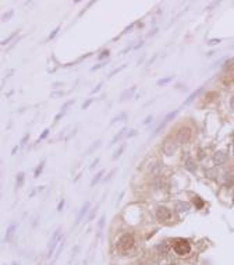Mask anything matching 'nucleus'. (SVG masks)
Here are the masks:
<instances>
[{"label": "nucleus", "instance_id": "obj_1", "mask_svg": "<svg viewBox=\"0 0 234 265\" xmlns=\"http://www.w3.org/2000/svg\"><path fill=\"white\" fill-rule=\"evenodd\" d=\"M133 246H134V237H133V234H130V233L123 234V236L119 239V241H117V248H119L120 251H123V253L128 251Z\"/></svg>", "mask_w": 234, "mask_h": 265}, {"label": "nucleus", "instance_id": "obj_2", "mask_svg": "<svg viewBox=\"0 0 234 265\" xmlns=\"http://www.w3.org/2000/svg\"><path fill=\"white\" fill-rule=\"evenodd\" d=\"M173 248H174V251H176V254H178V255H187V254H190V251H191V244L188 243L187 240L178 239V240H176V241H174Z\"/></svg>", "mask_w": 234, "mask_h": 265}, {"label": "nucleus", "instance_id": "obj_3", "mask_svg": "<svg viewBox=\"0 0 234 265\" xmlns=\"http://www.w3.org/2000/svg\"><path fill=\"white\" fill-rule=\"evenodd\" d=\"M190 138H191V128L190 127H180L178 128L177 135H176V141L178 142V144L187 142Z\"/></svg>", "mask_w": 234, "mask_h": 265}, {"label": "nucleus", "instance_id": "obj_4", "mask_svg": "<svg viewBox=\"0 0 234 265\" xmlns=\"http://www.w3.org/2000/svg\"><path fill=\"white\" fill-rule=\"evenodd\" d=\"M176 149H177V141H174L171 138H167L165 141V144H163V151H165V154L167 156H171L176 152Z\"/></svg>", "mask_w": 234, "mask_h": 265}, {"label": "nucleus", "instance_id": "obj_5", "mask_svg": "<svg viewBox=\"0 0 234 265\" xmlns=\"http://www.w3.org/2000/svg\"><path fill=\"white\" fill-rule=\"evenodd\" d=\"M60 232H61L60 229H57V230L53 233V237H52V240H50V246H49V254H47V257H52L56 246L61 241V233Z\"/></svg>", "mask_w": 234, "mask_h": 265}, {"label": "nucleus", "instance_id": "obj_6", "mask_svg": "<svg viewBox=\"0 0 234 265\" xmlns=\"http://www.w3.org/2000/svg\"><path fill=\"white\" fill-rule=\"evenodd\" d=\"M170 216H171V212H170L169 208L162 207V205L156 208V218L159 221H169Z\"/></svg>", "mask_w": 234, "mask_h": 265}, {"label": "nucleus", "instance_id": "obj_7", "mask_svg": "<svg viewBox=\"0 0 234 265\" xmlns=\"http://www.w3.org/2000/svg\"><path fill=\"white\" fill-rule=\"evenodd\" d=\"M89 207H91V202H89V201H85V202H84V205H82V208L79 209L78 215H77V219H75V223H77V225H78L79 222L82 221L84 216L87 215V212L89 211Z\"/></svg>", "mask_w": 234, "mask_h": 265}, {"label": "nucleus", "instance_id": "obj_8", "mask_svg": "<svg viewBox=\"0 0 234 265\" xmlns=\"http://www.w3.org/2000/svg\"><path fill=\"white\" fill-rule=\"evenodd\" d=\"M135 89H137V87H131V88H128V89H126L124 92H121V95H120V102L128 101V99L133 98L134 94H135Z\"/></svg>", "mask_w": 234, "mask_h": 265}, {"label": "nucleus", "instance_id": "obj_9", "mask_svg": "<svg viewBox=\"0 0 234 265\" xmlns=\"http://www.w3.org/2000/svg\"><path fill=\"white\" fill-rule=\"evenodd\" d=\"M174 207H176L177 212H184V211L190 209V204L184 202V201H176V202H174Z\"/></svg>", "mask_w": 234, "mask_h": 265}, {"label": "nucleus", "instance_id": "obj_10", "mask_svg": "<svg viewBox=\"0 0 234 265\" xmlns=\"http://www.w3.org/2000/svg\"><path fill=\"white\" fill-rule=\"evenodd\" d=\"M126 131H127V128H126V127H124V128H121V130H120L119 133H117V134H116L114 137H113V140H112V142L109 144V147L114 145V144H116V142H117V141H120V140H121V138H123V135L126 134Z\"/></svg>", "mask_w": 234, "mask_h": 265}, {"label": "nucleus", "instance_id": "obj_11", "mask_svg": "<svg viewBox=\"0 0 234 265\" xmlns=\"http://www.w3.org/2000/svg\"><path fill=\"white\" fill-rule=\"evenodd\" d=\"M15 229H17V225H15V223H13V225H11L10 228L7 229V232H6V236H4V241H6V243H7L8 240L11 239V236H13V234H14Z\"/></svg>", "mask_w": 234, "mask_h": 265}, {"label": "nucleus", "instance_id": "obj_12", "mask_svg": "<svg viewBox=\"0 0 234 265\" xmlns=\"http://www.w3.org/2000/svg\"><path fill=\"white\" fill-rule=\"evenodd\" d=\"M213 160H215V163H219V165H222L226 160V155H224L223 152H217L216 155L213 156Z\"/></svg>", "mask_w": 234, "mask_h": 265}, {"label": "nucleus", "instance_id": "obj_13", "mask_svg": "<svg viewBox=\"0 0 234 265\" xmlns=\"http://www.w3.org/2000/svg\"><path fill=\"white\" fill-rule=\"evenodd\" d=\"M156 250H158V254L159 255H166V254H167V244H166V243L158 244Z\"/></svg>", "mask_w": 234, "mask_h": 265}, {"label": "nucleus", "instance_id": "obj_14", "mask_svg": "<svg viewBox=\"0 0 234 265\" xmlns=\"http://www.w3.org/2000/svg\"><path fill=\"white\" fill-rule=\"evenodd\" d=\"M103 173H104V170L103 169H102V170H99L96 173V176H94V179H92V182H91V186H92V187H94L95 184H96L98 182H99V180H101L102 179V176H103Z\"/></svg>", "mask_w": 234, "mask_h": 265}, {"label": "nucleus", "instance_id": "obj_15", "mask_svg": "<svg viewBox=\"0 0 234 265\" xmlns=\"http://www.w3.org/2000/svg\"><path fill=\"white\" fill-rule=\"evenodd\" d=\"M173 78H174L173 76L165 77V78H160V80H158V85H166V84H169L170 81H173Z\"/></svg>", "mask_w": 234, "mask_h": 265}, {"label": "nucleus", "instance_id": "obj_16", "mask_svg": "<svg viewBox=\"0 0 234 265\" xmlns=\"http://www.w3.org/2000/svg\"><path fill=\"white\" fill-rule=\"evenodd\" d=\"M176 115H177V110H173V112L167 113V115H166V117H165V120H163V121H165V123H169L170 120H173L174 117H176Z\"/></svg>", "mask_w": 234, "mask_h": 265}, {"label": "nucleus", "instance_id": "obj_17", "mask_svg": "<svg viewBox=\"0 0 234 265\" xmlns=\"http://www.w3.org/2000/svg\"><path fill=\"white\" fill-rule=\"evenodd\" d=\"M22 184H24V173L20 172V173L17 174V187H21Z\"/></svg>", "mask_w": 234, "mask_h": 265}, {"label": "nucleus", "instance_id": "obj_18", "mask_svg": "<svg viewBox=\"0 0 234 265\" xmlns=\"http://www.w3.org/2000/svg\"><path fill=\"white\" fill-rule=\"evenodd\" d=\"M199 92H201V89H198V91H195V92H192V94H191V95H190V98H188V99H187V101L184 102V105H188V103H191V102L194 101V99H195V96H197V95H198V94H199Z\"/></svg>", "mask_w": 234, "mask_h": 265}, {"label": "nucleus", "instance_id": "obj_19", "mask_svg": "<svg viewBox=\"0 0 234 265\" xmlns=\"http://www.w3.org/2000/svg\"><path fill=\"white\" fill-rule=\"evenodd\" d=\"M127 117V113L126 112H123L121 115H119V116L117 117H114V119L112 120V121H110V124H114V123H117V121H120V120H123V119H126Z\"/></svg>", "mask_w": 234, "mask_h": 265}, {"label": "nucleus", "instance_id": "obj_20", "mask_svg": "<svg viewBox=\"0 0 234 265\" xmlns=\"http://www.w3.org/2000/svg\"><path fill=\"white\" fill-rule=\"evenodd\" d=\"M126 67H127V64H123V66H120V67H117V69H114V70H113V71H112V73H110V74H109L107 77H113L116 73H120V71H121V70H124V69H126Z\"/></svg>", "mask_w": 234, "mask_h": 265}, {"label": "nucleus", "instance_id": "obj_21", "mask_svg": "<svg viewBox=\"0 0 234 265\" xmlns=\"http://www.w3.org/2000/svg\"><path fill=\"white\" fill-rule=\"evenodd\" d=\"M99 145H101V141H96V142H94V144H92V145L89 147V149H88V151H87V154H92V152H94V151H95V149H96Z\"/></svg>", "mask_w": 234, "mask_h": 265}, {"label": "nucleus", "instance_id": "obj_22", "mask_svg": "<svg viewBox=\"0 0 234 265\" xmlns=\"http://www.w3.org/2000/svg\"><path fill=\"white\" fill-rule=\"evenodd\" d=\"M43 165H45V162H40V165L35 169V174H34V177H38V176H39V173L42 172V169H43Z\"/></svg>", "mask_w": 234, "mask_h": 265}, {"label": "nucleus", "instance_id": "obj_23", "mask_svg": "<svg viewBox=\"0 0 234 265\" xmlns=\"http://www.w3.org/2000/svg\"><path fill=\"white\" fill-rule=\"evenodd\" d=\"M123 151H124V145H121L119 149H117V151H116V152H114V155H113V159H117V158H119V156L121 155V152H123Z\"/></svg>", "mask_w": 234, "mask_h": 265}, {"label": "nucleus", "instance_id": "obj_24", "mask_svg": "<svg viewBox=\"0 0 234 265\" xmlns=\"http://www.w3.org/2000/svg\"><path fill=\"white\" fill-rule=\"evenodd\" d=\"M72 103H74V99H70V101H67V102H66V103H64V105L61 106V112L64 113V110L67 109V108H69L70 105H72Z\"/></svg>", "mask_w": 234, "mask_h": 265}, {"label": "nucleus", "instance_id": "obj_25", "mask_svg": "<svg viewBox=\"0 0 234 265\" xmlns=\"http://www.w3.org/2000/svg\"><path fill=\"white\" fill-rule=\"evenodd\" d=\"M102 87H103V82H99V84L96 85V87H95L94 89L91 91V94L94 95V94H96V92H99V91H101V88H102Z\"/></svg>", "mask_w": 234, "mask_h": 265}, {"label": "nucleus", "instance_id": "obj_26", "mask_svg": "<svg viewBox=\"0 0 234 265\" xmlns=\"http://www.w3.org/2000/svg\"><path fill=\"white\" fill-rule=\"evenodd\" d=\"M107 56H109V50H103V52L101 53V55L98 56V59H99V60H103V59H104V57H107Z\"/></svg>", "mask_w": 234, "mask_h": 265}, {"label": "nucleus", "instance_id": "obj_27", "mask_svg": "<svg viewBox=\"0 0 234 265\" xmlns=\"http://www.w3.org/2000/svg\"><path fill=\"white\" fill-rule=\"evenodd\" d=\"M59 31H60V27H57V28L54 29L53 32H52L50 35H49V39H53V38H54V37H56V35H57V34H59Z\"/></svg>", "mask_w": 234, "mask_h": 265}, {"label": "nucleus", "instance_id": "obj_28", "mask_svg": "<svg viewBox=\"0 0 234 265\" xmlns=\"http://www.w3.org/2000/svg\"><path fill=\"white\" fill-rule=\"evenodd\" d=\"M11 15H13V10H10V11H8V13H7V14H4L3 17H2V20H3V21H7V20L10 18Z\"/></svg>", "mask_w": 234, "mask_h": 265}, {"label": "nucleus", "instance_id": "obj_29", "mask_svg": "<svg viewBox=\"0 0 234 265\" xmlns=\"http://www.w3.org/2000/svg\"><path fill=\"white\" fill-rule=\"evenodd\" d=\"M92 101H94V99L91 98V99H88L87 102H84V105H82V109H88V108H89V105H91V103H92Z\"/></svg>", "mask_w": 234, "mask_h": 265}, {"label": "nucleus", "instance_id": "obj_30", "mask_svg": "<svg viewBox=\"0 0 234 265\" xmlns=\"http://www.w3.org/2000/svg\"><path fill=\"white\" fill-rule=\"evenodd\" d=\"M47 134H49V128H46V130H45L43 133L40 134V137H39V141H40V140H43V138H46V137H47Z\"/></svg>", "mask_w": 234, "mask_h": 265}, {"label": "nucleus", "instance_id": "obj_31", "mask_svg": "<svg viewBox=\"0 0 234 265\" xmlns=\"http://www.w3.org/2000/svg\"><path fill=\"white\" fill-rule=\"evenodd\" d=\"M63 207H64V200H61L60 202H59V205H57V211H59V212H61V211H63Z\"/></svg>", "mask_w": 234, "mask_h": 265}, {"label": "nucleus", "instance_id": "obj_32", "mask_svg": "<svg viewBox=\"0 0 234 265\" xmlns=\"http://www.w3.org/2000/svg\"><path fill=\"white\" fill-rule=\"evenodd\" d=\"M114 172H116V169H112V170H110V173H109V176H107V177H104V182H107V180H110V179H112V176H113V174H114Z\"/></svg>", "mask_w": 234, "mask_h": 265}, {"label": "nucleus", "instance_id": "obj_33", "mask_svg": "<svg viewBox=\"0 0 234 265\" xmlns=\"http://www.w3.org/2000/svg\"><path fill=\"white\" fill-rule=\"evenodd\" d=\"M185 166H187V169H190V170H194V167H192V160L191 159L187 160V165H185Z\"/></svg>", "mask_w": 234, "mask_h": 265}, {"label": "nucleus", "instance_id": "obj_34", "mask_svg": "<svg viewBox=\"0 0 234 265\" xmlns=\"http://www.w3.org/2000/svg\"><path fill=\"white\" fill-rule=\"evenodd\" d=\"M152 120H153V117H152V116H148L146 119H145L144 121H142V124H149V123L152 121Z\"/></svg>", "mask_w": 234, "mask_h": 265}, {"label": "nucleus", "instance_id": "obj_35", "mask_svg": "<svg viewBox=\"0 0 234 265\" xmlns=\"http://www.w3.org/2000/svg\"><path fill=\"white\" fill-rule=\"evenodd\" d=\"M137 134H138V133L135 130H131L130 133H127V137H128V138H130V137H135Z\"/></svg>", "mask_w": 234, "mask_h": 265}, {"label": "nucleus", "instance_id": "obj_36", "mask_svg": "<svg viewBox=\"0 0 234 265\" xmlns=\"http://www.w3.org/2000/svg\"><path fill=\"white\" fill-rule=\"evenodd\" d=\"M106 64V63H101V64H96V66H94V67H92V71H95V70H98V69H101V67H103V66Z\"/></svg>", "mask_w": 234, "mask_h": 265}, {"label": "nucleus", "instance_id": "obj_37", "mask_svg": "<svg viewBox=\"0 0 234 265\" xmlns=\"http://www.w3.org/2000/svg\"><path fill=\"white\" fill-rule=\"evenodd\" d=\"M103 225H104V215L102 216L101 219H99V229H102L103 228Z\"/></svg>", "mask_w": 234, "mask_h": 265}, {"label": "nucleus", "instance_id": "obj_38", "mask_svg": "<svg viewBox=\"0 0 234 265\" xmlns=\"http://www.w3.org/2000/svg\"><path fill=\"white\" fill-rule=\"evenodd\" d=\"M61 116H63V112H60V113H59V115H57V116L54 117V123H57V121H59V119H60Z\"/></svg>", "mask_w": 234, "mask_h": 265}, {"label": "nucleus", "instance_id": "obj_39", "mask_svg": "<svg viewBox=\"0 0 234 265\" xmlns=\"http://www.w3.org/2000/svg\"><path fill=\"white\" fill-rule=\"evenodd\" d=\"M28 137H29L28 134H27V135H24V138H22V140H21V145H24V144H25V141H27V140H28Z\"/></svg>", "mask_w": 234, "mask_h": 265}, {"label": "nucleus", "instance_id": "obj_40", "mask_svg": "<svg viewBox=\"0 0 234 265\" xmlns=\"http://www.w3.org/2000/svg\"><path fill=\"white\" fill-rule=\"evenodd\" d=\"M217 42H220V40H217V39H213V40H210V42H209V45H215V44H217Z\"/></svg>", "mask_w": 234, "mask_h": 265}, {"label": "nucleus", "instance_id": "obj_41", "mask_svg": "<svg viewBox=\"0 0 234 265\" xmlns=\"http://www.w3.org/2000/svg\"><path fill=\"white\" fill-rule=\"evenodd\" d=\"M98 162H99V159H96V160H95V162H94V163H92V166H91V169H94V167L98 165Z\"/></svg>", "mask_w": 234, "mask_h": 265}, {"label": "nucleus", "instance_id": "obj_42", "mask_svg": "<svg viewBox=\"0 0 234 265\" xmlns=\"http://www.w3.org/2000/svg\"><path fill=\"white\" fill-rule=\"evenodd\" d=\"M230 105H231V108H233V110H234V96H233V99H231V102H230Z\"/></svg>", "mask_w": 234, "mask_h": 265}, {"label": "nucleus", "instance_id": "obj_43", "mask_svg": "<svg viewBox=\"0 0 234 265\" xmlns=\"http://www.w3.org/2000/svg\"><path fill=\"white\" fill-rule=\"evenodd\" d=\"M233 154H234V147H233Z\"/></svg>", "mask_w": 234, "mask_h": 265}, {"label": "nucleus", "instance_id": "obj_44", "mask_svg": "<svg viewBox=\"0 0 234 265\" xmlns=\"http://www.w3.org/2000/svg\"><path fill=\"white\" fill-rule=\"evenodd\" d=\"M84 265H85V264H84Z\"/></svg>", "mask_w": 234, "mask_h": 265}]
</instances>
